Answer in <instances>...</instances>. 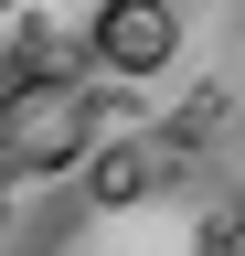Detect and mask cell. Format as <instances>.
Masks as SVG:
<instances>
[{"instance_id":"2","label":"cell","mask_w":245,"mask_h":256,"mask_svg":"<svg viewBox=\"0 0 245 256\" xmlns=\"http://www.w3.org/2000/svg\"><path fill=\"white\" fill-rule=\"evenodd\" d=\"M85 54H96V75H117V86L171 75L181 64V11L171 0H96V11H85Z\"/></svg>"},{"instance_id":"8","label":"cell","mask_w":245,"mask_h":256,"mask_svg":"<svg viewBox=\"0 0 245 256\" xmlns=\"http://www.w3.org/2000/svg\"><path fill=\"white\" fill-rule=\"evenodd\" d=\"M75 11H96V0H75Z\"/></svg>"},{"instance_id":"6","label":"cell","mask_w":245,"mask_h":256,"mask_svg":"<svg viewBox=\"0 0 245 256\" xmlns=\"http://www.w3.org/2000/svg\"><path fill=\"white\" fill-rule=\"evenodd\" d=\"M0 256H43V246H0Z\"/></svg>"},{"instance_id":"7","label":"cell","mask_w":245,"mask_h":256,"mask_svg":"<svg viewBox=\"0 0 245 256\" xmlns=\"http://www.w3.org/2000/svg\"><path fill=\"white\" fill-rule=\"evenodd\" d=\"M224 256H245V224H235V246H224Z\"/></svg>"},{"instance_id":"3","label":"cell","mask_w":245,"mask_h":256,"mask_svg":"<svg viewBox=\"0 0 245 256\" xmlns=\"http://www.w3.org/2000/svg\"><path fill=\"white\" fill-rule=\"evenodd\" d=\"M160 182H171V150L139 139V128H117V139H96V160L75 171V203L85 214H117V203H149Z\"/></svg>"},{"instance_id":"4","label":"cell","mask_w":245,"mask_h":256,"mask_svg":"<svg viewBox=\"0 0 245 256\" xmlns=\"http://www.w3.org/2000/svg\"><path fill=\"white\" fill-rule=\"evenodd\" d=\"M21 64H32V43H11V32H0V86H11Z\"/></svg>"},{"instance_id":"5","label":"cell","mask_w":245,"mask_h":256,"mask_svg":"<svg viewBox=\"0 0 245 256\" xmlns=\"http://www.w3.org/2000/svg\"><path fill=\"white\" fill-rule=\"evenodd\" d=\"M11 182H21V171H11V160H0V224H11Z\"/></svg>"},{"instance_id":"1","label":"cell","mask_w":245,"mask_h":256,"mask_svg":"<svg viewBox=\"0 0 245 256\" xmlns=\"http://www.w3.org/2000/svg\"><path fill=\"white\" fill-rule=\"evenodd\" d=\"M117 128H139V118L117 96H96L75 64H21L0 86V160L21 182H75L96 160V139H117Z\"/></svg>"}]
</instances>
